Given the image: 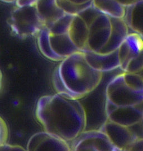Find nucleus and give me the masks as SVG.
<instances>
[{
    "label": "nucleus",
    "mask_w": 143,
    "mask_h": 151,
    "mask_svg": "<svg viewBox=\"0 0 143 151\" xmlns=\"http://www.w3.org/2000/svg\"><path fill=\"white\" fill-rule=\"evenodd\" d=\"M71 151H121L101 131H84L72 141Z\"/></svg>",
    "instance_id": "nucleus-5"
},
{
    "label": "nucleus",
    "mask_w": 143,
    "mask_h": 151,
    "mask_svg": "<svg viewBox=\"0 0 143 151\" xmlns=\"http://www.w3.org/2000/svg\"><path fill=\"white\" fill-rule=\"evenodd\" d=\"M107 119L121 126L131 127L142 122L143 105L129 108L105 109Z\"/></svg>",
    "instance_id": "nucleus-9"
},
{
    "label": "nucleus",
    "mask_w": 143,
    "mask_h": 151,
    "mask_svg": "<svg viewBox=\"0 0 143 151\" xmlns=\"http://www.w3.org/2000/svg\"><path fill=\"white\" fill-rule=\"evenodd\" d=\"M0 151H27L21 146L11 145L6 143L0 146Z\"/></svg>",
    "instance_id": "nucleus-23"
},
{
    "label": "nucleus",
    "mask_w": 143,
    "mask_h": 151,
    "mask_svg": "<svg viewBox=\"0 0 143 151\" xmlns=\"http://www.w3.org/2000/svg\"><path fill=\"white\" fill-rule=\"evenodd\" d=\"M0 1L6 3H13V2H15L16 0H0Z\"/></svg>",
    "instance_id": "nucleus-29"
},
{
    "label": "nucleus",
    "mask_w": 143,
    "mask_h": 151,
    "mask_svg": "<svg viewBox=\"0 0 143 151\" xmlns=\"http://www.w3.org/2000/svg\"><path fill=\"white\" fill-rule=\"evenodd\" d=\"M37 35L38 45L41 54L47 59L55 61L63 60L61 57L57 55L52 50L49 41V32L46 27L42 28Z\"/></svg>",
    "instance_id": "nucleus-17"
},
{
    "label": "nucleus",
    "mask_w": 143,
    "mask_h": 151,
    "mask_svg": "<svg viewBox=\"0 0 143 151\" xmlns=\"http://www.w3.org/2000/svg\"><path fill=\"white\" fill-rule=\"evenodd\" d=\"M100 131L103 132L113 144L121 151L127 150L129 147L139 138L130 127L121 126L107 119Z\"/></svg>",
    "instance_id": "nucleus-7"
},
{
    "label": "nucleus",
    "mask_w": 143,
    "mask_h": 151,
    "mask_svg": "<svg viewBox=\"0 0 143 151\" xmlns=\"http://www.w3.org/2000/svg\"><path fill=\"white\" fill-rule=\"evenodd\" d=\"M37 1L38 0H16L15 3L17 7H21L35 5Z\"/></svg>",
    "instance_id": "nucleus-25"
},
{
    "label": "nucleus",
    "mask_w": 143,
    "mask_h": 151,
    "mask_svg": "<svg viewBox=\"0 0 143 151\" xmlns=\"http://www.w3.org/2000/svg\"><path fill=\"white\" fill-rule=\"evenodd\" d=\"M49 41L52 50L57 55L64 59L78 51L68 34L51 35L49 34Z\"/></svg>",
    "instance_id": "nucleus-15"
},
{
    "label": "nucleus",
    "mask_w": 143,
    "mask_h": 151,
    "mask_svg": "<svg viewBox=\"0 0 143 151\" xmlns=\"http://www.w3.org/2000/svg\"><path fill=\"white\" fill-rule=\"evenodd\" d=\"M143 103V77L138 73L124 72L108 84L105 109L133 107Z\"/></svg>",
    "instance_id": "nucleus-3"
},
{
    "label": "nucleus",
    "mask_w": 143,
    "mask_h": 151,
    "mask_svg": "<svg viewBox=\"0 0 143 151\" xmlns=\"http://www.w3.org/2000/svg\"><path fill=\"white\" fill-rule=\"evenodd\" d=\"M123 19L128 28L143 36V0L125 7Z\"/></svg>",
    "instance_id": "nucleus-14"
},
{
    "label": "nucleus",
    "mask_w": 143,
    "mask_h": 151,
    "mask_svg": "<svg viewBox=\"0 0 143 151\" xmlns=\"http://www.w3.org/2000/svg\"><path fill=\"white\" fill-rule=\"evenodd\" d=\"M27 151H71L67 142L46 132H38L31 137Z\"/></svg>",
    "instance_id": "nucleus-8"
},
{
    "label": "nucleus",
    "mask_w": 143,
    "mask_h": 151,
    "mask_svg": "<svg viewBox=\"0 0 143 151\" xmlns=\"http://www.w3.org/2000/svg\"><path fill=\"white\" fill-rule=\"evenodd\" d=\"M2 84H3V76H2V72L0 70V91L2 89Z\"/></svg>",
    "instance_id": "nucleus-28"
},
{
    "label": "nucleus",
    "mask_w": 143,
    "mask_h": 151,
    "mask_svg": "<svg viewBox=\"0 0 143 151\" xmlns=\"http://www.w3.org/2000/svg\"><path fill=\"white\" fill-rule=\"evenodd\" d=\"M111 32L107 43L98 52L107 54L118 49L129 34V28L123 18L110 17Z\"/></svg>",
    "instance_id": "nucleus-11"
},
{
    "label": "nucleus",
    "mask_w": 143,
    "mask_h": 151,
    "mask_svg": "<svg viewBox=\"0 0 143 151\" xmlns=\"http://www.w3.org/2000/svg\"><path fill=\"white\" fill-rule=\"evenodd\" d=\"M83 52L88 64L98 71L107 72L120 68L118 49L107 54L92 51H84Z\"/></svg>",
    "instance_id": "nucleus-10"
},
{
    "label": "nucleus",
    "mask_w": 143,
    "mask_h": 151,
    "mask_svg": "<svg viewBox=\"0 0 143 151\" xmlns=\"http://www.w3.org/2000/svg\"><path fill=\"white\" fill-rule=\"evenodd\" d=\"M143 54L142 52L139 55L131 59L126 66L124 72L130 73H138L143 69Z\"/></svg>",
    "instance_id": "nucleus-21"
},
{
    "label": "nucleus",
    "mask_w": 143,
    "mask_h": 151,
    "mask_svg": "<svg viewBox=\"0 0 143 151\" xmlns=\"http://www.w3.org/2000/svg\"><path fill=\"white\" fill-rule=\"evenodd\" d=\"M71 1L72 2L78 4V5H81V4H84L87 2H88L90 1H91L92 0H68Z\"/></svg>",
    "instance_id": "nucleus-27"
},
{
    "label": "nucleus",
    "mask_w": 143,
    "mask_h": 151,
    "mask_svg": "<svg viewBox=\"0 0 143 151\" xmlns=\"http://www.w3.org/2000/svg\"><path fill=\"white\" fill-rule=\"evenodd\" d=\"M67 34L79 50H86L89 29L85 22L79 16H74Z\"/></svg>",
    "instance_id": "nucleus-13"
},
{
    "label": "nucleus",
    "mask_w": 143,
    "mask_h": 151,
    "mask_svg": "<svg viewBox=\"0 0 143 151\" xmlns=\"http://www.w3.org/2000/svg\"><path fill=\"white\" fill-rule=\"evenodd\" d=\"M102 73L92 68L83 52L78 51L61 60L55 69L53 83L56 93L79 100L100 84Z\"/></svg>",
    "instance_id": "nucleus-2"
},
{
    "label": "nucleus",
    "mask_w": 143,
    "mask_h": 151,
    "mask_svg": "<svg viewBox=\"0 0 143 151\" xmlns=\"http://www.w3.org/2000/svg\"><path fill=\"white\" fill-rule=\"evenodd\" d=\"M102 13L93 6H91L86 9L82 11L77 15L79 16L85 22L87 26L89 27L98 16Z\"/></svg>",
    "instance_id": "nucleus-20"
},
{
    "label": "nucleus",
    "mask_w": 143,
    "mask_h": 151,
    "mask_svg": "<svg viewBox=\"0 0 143 151\" xmlns=\"http://www.w3.org/2000/svg\"><path fill=\"white\" fill-rule=\"evenodd\" d=\"M9 130L5 121L0 116V146L7 143Z\"/></svg>",
    "instance_id": "nucleus-22"
},
{
    "label": "nucleus",
    "mask_w": 143,
    "mask_h": 151,
    "mask_svg": "<svg viewBox=\"0 0 143 151\" xmlns=\"http://www.w3.org/2000/svg\"><path fill=\"white\" fill-rule=\"evenodd\" d=\"M35 114L46 132L67 142L73 141L86 127L87 115L81 102L59 93L40 97Z\"/></svg>",
    "instance_id": "nucleus-1"
},
{
    "label": "nucleus",
    "mask_w": 143,
    "mask_h": 151,
    "mask_svg": "<svg viewBox=\"0 0 143 151\" xmlns=\"http://www.w3.org/2000/svg\"><path fill=\"white\" fill-rule=\"evenodd\" d=\"M88 29L87 48L85 51L98 52L106 45L110 35V17L103 14H100L88 27Z\"/></svg>",
    "instance_id": "nucleus-6"
},
{
    "label": "nucleus",
    "mask_w": 143,
    "mask_h": 151,
    "mask_svg": "<svg viewBox=\"0 0 143 151\" xmlns=\"http://www.w3.org/2000/svg\"><path fill=\"white\" fill-rule=\"evenodd\" d=\"M74 16L65 14L54 22L48 29L51 35H61L67 34Z\"/></svg>",
    "instance_id": "nucleus-18"
},
{
    "label": "nucleus",
    "mask_w": 143,
    "mask_h": 151,
    "mask_svg": "<svg viewBox=\"0 0 143 151\" xmlns=\"http://www.w3.org/2000/svg\"><path fill=\"white\" fill-rule=\"evenodd\" d=\"M125 151H143V138H139Z\"/></svg>",
    "instance_id": "nucleus-24"
},
{
    "label": "nucleus",
    "mask_w": 143,
    "mask_h": 151,
    "mask_svg": "<svg viewBox=\"0 0 143 151\" xmlns=\"http://www.w3.org/2000/svg\"><path fill=\"white\" fill-rule=\"evenodd\" d=\"M12 32L20 38L36 35L45 27L38 15L35 4L17 7L8 20Z\"/></svg>",
    "instance_id": "nucleus-4"
},
{
    "label": "nucleus",
    "mask_w": 143,
    "mask_h": 151,
    "mask_svg": "<svg viewBox=\"0 0 143 151\" xmlns=\"http://www.w3.org/2000/svg\"><path fill=\"white\" fill-rule=\"evenodd\" d=\"M92 5L109 17L123 18L124 15L125 7L115 0H92Z\"/></svg>",
    "instance_id": "nucleus-16"
},
{
    "label": "nucleus",
    "mask_w": 143,
    "mask_h": 151,
    "mask_svg": "<svg viewBox=\"0 0 143 151\" xmlns=\"http://www.w3.org/2000/svg\"><path fill=\"white\" fill-rule=\"evenodd\" d=\"M35 6L41 22L48 29L65 14L57 5L56 0H38Z\"/></svg>",
    "instance_id": "nucleus-12"
},
{
    "label": "nucleus",
    "mask_w": 143,
    "mask_h": 151,
    "mask_svg": "<svg viewBox=\"0 0 143 151\" xmlns=\"http://www.w3.org/2000/svg\"><path fill=\"white\" fill-rule=\"evenodd\" d=\"M58 6L63 11L65 14L72 15H77L82 11L92 5V1L84 4L78 5L68 0H56Z\"/></svg>",
    "instance_id": "nucleus-19"
},
{
    "label": "nucleus",
    "mask_w": 143,
    "mask_h": 151,
    "mask_svg": "<svg viewBox=\"0 0 143 151\" xmlns=\"http://www.w3.org/2000/svg\"><path fill=\"white\" fill-rule=\"evenodd\" d=\"M120 5L125 7L131 5L140 0H115Z\"/></svg>",
    "instance_id": "nucleus-26"
}]
</instances>
